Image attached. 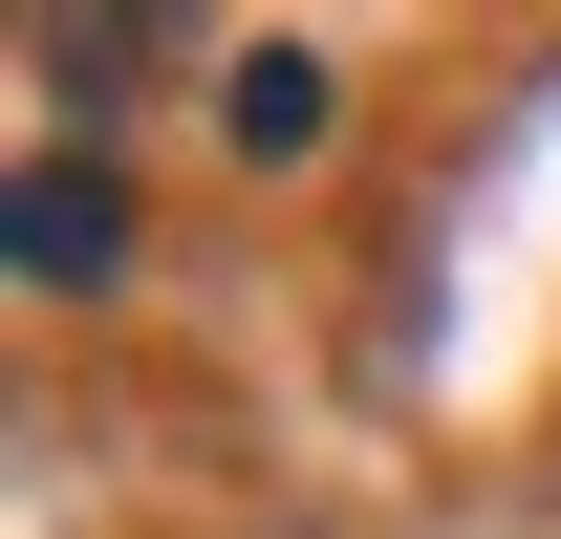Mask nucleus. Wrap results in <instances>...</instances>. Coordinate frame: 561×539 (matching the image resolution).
Masks as SVG:
<instances>
[{
	"mask_svg": "<svg viewBox=\"0 0 561 539\" xmlns=\"http://www.w3.org/2000/svg\"><path fill=\"white\" fill-rule=\"evenodd\" d=\"M0 260L44 280V302H108V260H130V173H108V151H22V195H0Z\"/></svg>",
	"mask_w": 561,
	"mask_h": 539,
	"instance_id": "nucleus-1",
	"label": "nucleus"
},
{
	"mask_svg": "<svg viewBox=\"0 0 561 539\" xmlns=\"http://www.w3.org/2000/svg\"><path fill=\"white\" fill-rule=\"evenodd\" d=\"M324 108H346V87H324V44H238V87H216V130L260 151V173H280V151H324Z\"/></svg>",
	"mask_w": 561,
	"mask_h": 539,
	"instance_id": "nucleus-2",
	"label": "nucleus"
}]
</instances>
